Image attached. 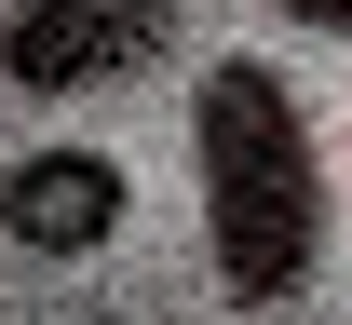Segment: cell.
Listing matches in <instances>:
<instances>
[{
  "label": "cell",
  "instance_id": "3",
  "mask_svg": "<svg viewBox=\"0 0 352 325\" xmlns=\"http://www.w3.org/2000/svg\"><path fill=\"white\" fill-rule=\"evenodd\" d=\"M0 231L41 244V258H95V244L122 231V163L109 149H28L0 177Z\"/></svg>",
  "mask_w": 352,
  "mask_h": 325
},
{
  "label": "cell",
  "instance_id": "2",
  "mask_svg": "<svg viewBox=\"0 0 352 325\" xmlns=\"http://www.w3.org/2000/svg\"><path fill=\"white\" fill-rule=\"evenodd\" d=\"M163 41H176V0H14L0 14V82L95 95V82H135Z\"/></svg>",
  "mask_w": 352,
  "mask_h": 325
},
{
  "label": "cell",
  "instance_id": "4",
  "mask_svg": "<svg viewBox=\"0 0 352 325\" xmlns=\"http://www.w3.org/2000/svg\"><path fill=\"white\" fill-rule=\"evenodd\" d=\"M271 14H298V27H325V41H352V0H271Z\"/></svg>",
  "mask_w": 352,
  "mask_h": 325
},
{
  "label": "cell",
  "instance_id": "1",
  "mask_svg": "<svg viewBox=\"0 0 352 325\" xmlns=\"http://www.w3.org/2000/svg\"><path fill=\"white\" fill-rule=\"evenodd\" d=\"M190 136H204V231H217V284L244 312H285L311 284V244H325V177H311V122L285 68L258 54H217L204 95H190Z\"/></svg>",
  "mask_w": 352,
  "mask_h": 325
}]
</instances>
